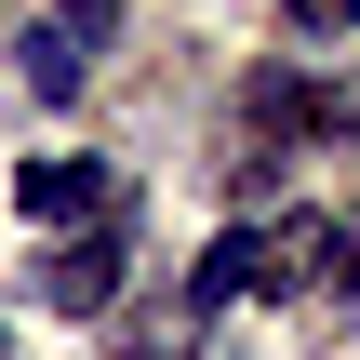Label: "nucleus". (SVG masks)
Returning a JSON list of instances; mask_svg holds the SVG:
<instances>
[{"label": "nucleus", "instance_id": "1", "mask_svg": "<svg viewBox=\"0 0 360 360\" xmlns=\"http://www.w3.org/2000/svg\"><path fill=\"white\" fill-rule=\"evenodd\" d=\"M13 214L80 240V227H107V214H120V174H107V160H80V147H53V160H27V174H13Z\"/></svg>", "mask_w": 360, "mask_h": 360}, {"label": "nucleus", "instance_id": "2", "mask_svg": "<svg viewBox=\"0 0 360 360\" xmlns=\"http://www.w3.org/2000/svg\"><path fill=\"white\" fill-rule=\"evenodd\" d=\"M120 267H134V227L107 214V227H80V240H53V254H40V307L107 321V307H120Z\"/></svg>", "mask_w": 360, "mask_h": 360}, {"label": "nucleus", "instance_id": "3", "mask_svg": "<svg viewBox=\"0 0 360 360\" xmlns=\"http://www.w3.org/2000/svg\"><path fill=\"white\" fill-rule=\"evenodd\" d=\"M334 267H347V227H334V214L254 227V294H307V281H334Z\"/></svg>", "mask_w": 360, "mask_h": 360}, {"label": "nucleus", "instance_id": "4", "mask_svg": "<svg viewBox=\"0 0 360 360\" xmlns=\"http://www.w3.org/2000/svg\"><path fill=\"white\" fill-rule=\"evenodd\" d=\"M240 294H254V227H227V240L187 267V307H174V321H227Z\"/></svg>", "mask_w": 360, "mask_h": 360}, {"label": "nucleus", "instance_id": "5", "mask_svg": "<svg viewBox=\"0 0 360 360\" xmlns=\"http://www.w3.org/2000/svg\"><path fill=\"white\" fill-rule=\"evenodd\" d=\"M27 94H40V107H67V94H80V40H53V27H40V40H27Z\"/></svg>", "mask_w": 360, "mask_h": 360}, {"label": "nucleus", "instance_id": "6", "mask_svg": "<svg viewBox=\"0 0 360 360\" xmlns=\"http://www.w3.org/2000/svg\"><path fill=\"white\" fill-rule=\"evenodd\" d=\"M334 281H347V307H360V240H347V267H334Z\"/></svg>", "mask_w": 360, "mask_h": 360}, {"label": "nucleus", "instance_id": "7", "mask_svg": "<svg viewBox=\"0 0 360 360\" xmlns=\"http://www.w3.org/2000/svg\"><path fill=\"white\" fill-rule=\"evenodd\" d=\"M0 360H13V334H0Z\"/></svg>", "mask_w": 360, "mask_h": 360}]
</instances>
